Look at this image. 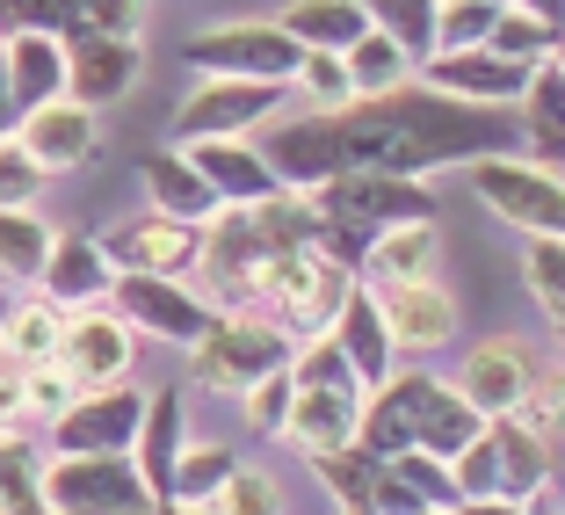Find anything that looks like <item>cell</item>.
<instances>
[{"instance_id": "obj_1", "label": "cell", "mask_w": 565, "mask_h": 515, "mask_svg": "<svg viewBox=\"0 0 565 515\" xmlns=\"http://www.w3.org/2000/svg\"><path fill=\"white\" fill-rule=\"evenodd\" d=\"M262 153L276 160V175L290 189H312L327 175H435V167H465L471 153L508 146L515 124H493V109L457 102L443 87L414 81L384 87V95H349L333 109H305V117H276L262 124Z\"/></svg>"}, {"instance_id": "obj_2", "label": "cell", "mask_w": 565, "mask_h": 515, "mask_svg": "<svg viewBox=\"0 0 565 515\" xmlns=\"http://www.w3.org/2000/svg\"><path fill=\"white\" fill-rule=\"evenodd\" d=\"M319 211V248L341 269H363V248L384 225H406V218H435V189L428 175H377V167H355V175H327V182L305 189Z\"/></svg>"}, {"instance_id": "obj_3", "label": "cell", "mask_w": 565, "mask_h": 515, "mask_svg": "<svg viewBox=\"0 0 565 515\" xmlns=\"http://www.w3.org/2000/svg\"><path fill=\"white\" fill-rule=\"evenodd\" d=\"M363 399L370 385L349 370V356L333 349V334H298V356H290V414H282L276 443L298 450V458H319L333 443H355L363 429Z\"/></svg>"}, {"instance_id": "obj_4", "label": "cell", "mask_w": 565, "mask_h": 515, "mask_svg": "<svg viewBox=\"0 0 565 515\" xmlns=\"http://www.w3.org/2000/svg\"><path fill=\"white\" fill-rule=\"evenodd\" d=\"M349 283H355V269H341L327 248H276L239 276V291L225 305H254V313L282 319L290 334H319Z\"/></svg>"}, {"instance_id": "obj_5", "label": "cell", "mask_w": 565, "mask_h": 515, "mask_svg": "<svg viewBox=\"0 0 565 515\" xmlns=\"http://www.w3.org/2000/svg\"><path fill=\"white\" fill-rule=\"evenodd\" d=\"M298 356V334L282 327V319L254 313V305H217V319L189 341V385L217 399H239L262 370L290 364Z\"/></svg>"}, {"instance_id": "obj_6", "label": "cell", "mask_w": 565, "mask_h": 515, "mask_svg": "<svg viewBox=\"0 0 565 515\" xmlns=\"http://www.w3.org/2000/svg\"><path fill=\"white\" fill-rule=\"evenodd\" d=\"M465 182L500 225H515V233H565V175L530 153H471L465 160Z\"/></svg>"}, {"instance_id": "obj_7", "label": "cell", "mask_w": 565, "mask_h": 515, "mask_svg": "<svg viewBox=\"0 0 565 515\" xmlns=\"http://www.w3.org/2000/svg\"><path fill=\"white\" fill-rule=\"evenodd\" d=\"M44 508H58V515H138V508H152V486L131 465V450H51L44 458Z\"/></svg>"}, {"instance_id": "obj_8", "label": "cell", "mask_w": 565, "mask_h": 515, "mask_svg": "<svg viewBox=\"0 0 565 515\" xmlns=\"http://www.w3.org/2000/svg\"><path fill=\"white\" fill-rule=\"evenodd\" d=\"M102 305H117V313L138 327V341H167V349H189V341L217 319V298L196 276H152V269H117Z\"/></svg>"}, {"instance_id": "obj_9", "label": "cell", "mask_w": 565, "mask_h": 515, "mask_svg": "<svg viewBox=\"0 0 565 515\" xmlns=\"http://www.w3.org/2000/svg\"><path fill=\"white\" fill-rule=\"evenodd\" d=\"M290 109V81H247V73H203L182 102H174V124L182 138H217V132H239L254 138L262 124H276Z\"/></svg>"}, {"instance_id": "obj_10", "label": "cell", "mask_w": 565, "mask_h": 515, "mask_svg": "<svg viewBox=\"0 0 565 515\" xmlns=\"http://www.w3.org/2000/svg\"><path fill=\"white\" fill-rule=\"evenodd\" d=\"M305 59V44L282 30L276 15L268 22H211V30L182 36V66L196 73H247V81H290Z\"/></svg>"}, {"instance_id": "obj_11", "label": "cell", "mask_w": 565, "mask_h": 515, "mask_svg": "<svg viewBox=\"0 0 565 515\" xmlns=\"http://www.w3.org/2000/svg\"><path fill=\"white\" fill-rule=\"evenodd\" d=\"M370 283V276H363ZM377 291V313H384V334H392V349L406 356H435L449 349L457 334H465V313H457V298H449L443 276H406V283H370Z\"/></svg>"}, {"instance_id": "obj_12", "label": "cell", "mask_w": 565, "mask_h": 515, "mask_svg": "<svg viewBox=\"0 0 565 515\" xmlns=\"http://www.w3.org/2000/svg\"><path fill=\"white\" fill-rule=\"evenodd\" d=\"M109 269H152V276H196L203 262V225L189 218H167V211H138V218H117L109 233H95Z\"/></svg>"}, {"instance_id": "obj_13", "label": "cell", "mask_w": 565, "mask_h": 515, "mask_svg": "<svg viewBox=\"0 0 565 515\" xmlns=\"http://www.w3.org/2000/svg\"><path fill=\"white\" fill-rule=\"evenodd\" d=\"M138 414H146V392H138L131 378L81 385V392L66 399V414L44 421V435H51V450H131Z\"/></svg>"}, {"instance_id": "obj_14", "label": "cell", "mask_w": 565, "mask_h": 515, "mask_svg": "<svg viewBox=\"0 0 565 515\" xmlns=\"http://www.w3.org/2000/svg\"><path fill=\"white\" fill-rule=\"evenodd\" d=\"M58 364L73 370V385H117V378H131V364H138V327L117 305H81V313H66Z\"/></svg>"}, {"instance_id": "obj_15", "label": "cell", "mask_w": 565, "mask_h": 515, "mask_svg": "<svg viewBox=\"0 0 565 515\" xmlns=\"http://www.w3.org/2000/svg\"><path fill=\"white\" fill-rule=\"evenodd\" d=\"M414 73H420L428 87H443V95H457V102H479V109H515L522 81H530V66H522V59H500L493 44L428 51Z\"/></svg>"}, {"instance_id": "obj_16", "label": "cell", "mask_w": 565, "mask_h": 515, "mask_svg": "<svg viewBox=\"0 0 565 515\" xmlns=\"http://www.w3.org/2000/svg\"><path fill=\"white\" fill-rule=\"evenodd\" d=\"M146 73L138 59V36H117V30H73L66 36V95L87 102V109H109L124 102Z\"/></svg>"}, {"instance_id": "obj_17", "label": "cell", "mask_w": 565, "mask_h": 515, "mask_svg": "<svg viewBox=\"0 0 565 515\" xmlns=\"http://www.w3.org/2000/svg\"><path fill=\"white\" fill-rule=\"evenodd\" d=\"M530 378H536V349L522 341V334H486V341H471L465 364H457V385H465V399L486 421L515 414L522 392H530Z\"/></svg>"}, {"instance_id": "obj_18", "label": "cell", "mask_w": 565, "mask_h": 515, "mask_svg": "<svg viewBox=\"0 0 565 515\" xmlns=\"http://www.w3.org/2000/svg\"><path fill=\"white\" fill-rule=\"evenodd\" d=\"M15 138L36 153V160H44V175H66V167H87V160H95L102 124H95V109H87V102L51 95V102H36V109H22V117H15Z\"/></svg>"}, {"instance_id": "obj_19", "label": "cell", "mask_w": 565, "mask_h": 515, "mask_svg": "<svg viewBox=\"0 0 565 515\" xmlns=\"http://www.w3.org/2000/svg\"><path fill=\"white\" fill-rule=\"evenodd\" d=\"M182 443H189V414H182V378H174V385H160V392H146V414H138V435H131V465L146 472L152 508H174Z\"/></svg>"}, {"instance_id": "obj_20", "label": "cell", "mask_w": 565, "mask_h": 515, "mask_svg": "<svg viewBox=\"0 0 565 515\" xmlns=\"http://www.w3.org/2000/svg\"><path fill=\"white\" fill-rule=\"evenodd\" d=\"M189 146V160L203 167V182L217 189V203H262V197H276L282 189V175H276V160H268L254 138H239V132H217V138H182Z\"/></svg>"}, {"instance_id": "obj_21", "label": "cell", "mask_w": 565, "mask_h": 515, "mask_svg": "<svg viewBox=\"0 0 565 515\" xmlns=\"http://www.w3.org/2000/svg\"><path fill=\"white\" fill-rule=\"evenodd\" d=\"M515 132H522V153H530V160H544V167L565 175V59L558 51H544L530 66V81H522Z\"/></svg>"}, {"instance_id": "obj_22", "label": "cell", "mask_w": 565, "mask_h": 515, "mask_svg": "<svg viewBox=\"0 0 565 515\" xmlns=\"http://www.w3.org/2000/svg\"><path fill=\"white\" fill-rule=\"evenodd\" d=\"M327 334H333V349L349 356V370H355L363 385L392 378V364H399V349H392V334H384V313H377V291H370L363 276H355L349 291H341V305H333Z\"/></svg>"}, {"instance_id": "obj_23", "label": "cell", "mask_w": 565, "mask_h": 515, "mask_svg": "<svg viewBox=\"0 0 565 515\" xmlns=\"http://www.w3.org/2000/svg\"><path fill=\"white\" fill-rule=\"evenodd\" d=\"M0 73H8V102L22 109H36V102L66 95V36L51 30H8L0 36Z\"/></svg>"}, {"instance_id": "obj_24", "label": "cell", "mask_w": 565, "mask_h": 515, "mask_svg": "<svg viewBox=\"0 0 565 515\" xmlns=\"http://www.w3.org/2000/svg\"><path fill=\"white\" fill-rule=\"evenodd\" d=\"M109 254H102L95 233H58L44 254V276H36V291H44L51 305H66V313H81V305H102L109 298Z\"/></svg>"}, {"instance_id": "obj_25", "label": "cell", "mask_w": 565, "mask_h": 515, "mask_svg": "<svg viewBox=\"0 0 565 515\" xmlns=\"http://www.w3.org/2000/svg\"><path fill=\"white\" fill-rule=\"evenodd\" d=\"M493 458H500V508H530L551 494V435H536L530 421L493 414Z\"/></svg>"}, {"instance_id": "obj_26", "label": "cell", "mask_w": 565, "mask_h": 515, "mask_svg": "<svg viewBox=\"0 0 565 515\" xmlns=\"http://www.w3.org/2000/svg\"><path fill=\"white\" fill-rule=\"evenodd\" d=\"M377 508H465L457 501V480H449V458H435V450H392V458H377Z\"/></svg>"}, {"instance_id": "obj_27", "label": "cell", "mask_w": 565, "mask_h": 515, "mask_svg": "<svg viewBox=\"0 0 565 515\" xmlns=\"http://www.w3.org/2000/svg\"><path fill=\"white\" fill-rule=\"evenodd\" d=\"M138 189H146L152 211L167 218H189V225H203V218L217 211V189L203 182V167L189 160V146H160L138 160Z\"/></svg>"}, {"instance_id": "obj_28", "label": "cell", "mask_w": 565, "mask_h": 515, "mask_svg": "<svg viewBox=\"0 0 565 515\" xmlns=\"http://www.w3.org/2000/svg\"><path fill=\"white\" fill-rule=\"evenodd\" d=\"M435 269H443V233H435V218H406V225H384V233L370 240L355 276L406 283V276H435Z\"/></svg>"}, {"instance_id": "obj_29", "label": "cell", "mask_w": 565, "mask_h": 515, "mask_svg": "<svg viewBox=\"0 0 565 515\" xmlns=\"http://www.w3.org/2000/svg\"><path fill=\"white\" fill-rule=\"evenodd\" d=\"M319 480V494L333 501V508H349V515H377V450L355 435V443H333L319 450V458H305Z\"/></svg>"}, {"instance_id": "obj_30", "label": "cell", "mask_w": 565, "mask_h": 515, "mask_svg": "<svg viewBox=\"0 0 565 515\" xmlns=\"http://www.w3.org/2000/svg\"><path fill=\"white\" fill-rule=\"evenodd\" d=\"M51 240H58V225H44L36 203H0V276L15 283V291H36Z\"/></svg>"}, {"instance_id": "obj_31", "label": "cell", "mask_w": 565, "mask_h": 515, "mask_svg": "<svg viewBox=\"0 0 565 515\" xmlns=\"http://www.w3.org/2000/svg\"><path fill=\"white\" fill-rule=\"evenodd\" d=\"M276 22L298 36L305 51H349L355 36L370 30V8L363 0H290Z\"/></svg>"}, {"instance_id": "obj_32", "label": "cell", "mask_w": 565, "mask_h": 515, "mask_svg": "<svg viewBox=\"0 0 565 515\" xmlns=\"http://www.w3.org/2000/svg\"><path fill=\"white\" fill-rule=\"evenodd\" d=\"M44 458L51 450L36 443L30 429H0V515H30L44 508Z\"/></svg>"}, {"instance_id": "obj_33", "label": "cell", "mask_w": 565, "mask_h": 515, "mask_svg": "<svg viewBox=\"0 0 565 515\" xmlns=\"http://www.w3.org/2000/svg\"><path fill=\"white\" fill-rule=\"evenodd\" d=\"M58 341H66V305H51L44 291H36V298H15V319H8L0 356H15V364H51Z\"/></svg>"}, {"instance_id": "obj_34", "label": "cell", "mask_w": 565, "mask_h": 515, "mask_svg": "<svg viewBox=\"0 0 565 515\" xmlns=\"http://www.w3.org/2000/svg\"><path fill=\"white\" fill-rule=\"evenodd\" d=\"M349 81H355V95H384V87H399V81H414V59H406V44H392V36L370 22L363 36H355L349 51Z\"/></svg>"}, {"instance_id": "obj_35", "label": "cell", "mask_w": 565, "mask_h": 515, "mask_svg": "<svg viewBox=\"0 0 565 515\" xmlns=\"http://www.w3.org/2000/svg\"><path fill=\"white\" fill-rule=\"evenodd\" d=\"M233 465H239L233 443H182V465H174V508H211V494L225 486Z\"/></svg>"}, {"instance_id": "obj_36", "label": "cell", "mask_w": 565, "mask_h": 515, "mask_svg": "<svg viewBox=\"0 0 565 515\" xmlns=\"http://www.w3.org/2000/svg\"><path fill=\"white\" fill-rule=\"evenodd\" d=\"M522 283L544 319H565V233H530L522 248Z\"/></svg>"}, {"instance_id": "obj_37", "label": "cell", "mask_w": 565, "mask_h": 515, "mask_svg": "<svg viewBox=\"0 0 565 515\" xmlns=\"http://www.w3.org/2000/svg\"><path fill=\"white\" fill-rule=\"evenodd\" d=\"M363 8H370V22H377L392 44H406L414 66L435 51V8H443V0H363Z\"/></svg>"}, {"instance_id": "obj_38", "label": "cell", "mask_w": 565, "mask_h": 515, "mask_svg": "<svg viewBox=\"0 0 565 515\" xmlns=\"http://www.w3.org/2000/svg\"><path fill=\"white\" fill-rule=\"evenodd\" d=\"M486 44H493L500 59H522V66H536L544 51H558V30H551V22H536L530 8H515V0H500L493 36H486Z\"/></svg>"}, {"instance_id": "obj_39", "label": "cell", "mask_w": 565, "mask_h": 515, "mask_svg": "<svg viewBox=\"0 0 565 515\" xmlns=\"http://www.w3.org/2000/svg\"><path fill=\"white\" fill-rule=\"evenodd\" d=\"M290 95H305L312 109H333V102H349V95H355L349 59H341V51H305L298 73H290Z\"/></svg>"}, {"instance_id": "obj_40", "label": "cell", "mask_w": 565, "mask_h": 515, "mask_svg": "<svg viewBox=\"0 0 565 515\" xmlns=\"http://www.w3.org/2000/svg\"><path fill=\"white\" fill-rule=\"evenodd\" d=\"M211 508H225V515H276L282 508V486L268 480L262 465H247V458H239V465L225 472V486L211 494Z\"/></svg>"}, {"instance_id": "obj_41", "label": "cell", "mask_w": 565, "mask_h": 515, "mask_svg": "<svg viewBox=\"0 0 565 515\" xmlns=\"http://www.w3.org/2000/svg\"><path fill=\"white\" fill-rule=\"evenodd\" d=\"M282 414H290V364H276V370H262V378L239 392V421H247L254 435H268L276 443V429H282Z\"/></svg>"}, {"instance_id": "obj_42", "label": "cell", "mask_w": 565, "mask_h": 515, "mask_svg": "<svg viewBox=\"0 0 565 515\" xmlns=\"http://www.w3.org/2000/svg\"><path fill=\"white\" fill-rule=\"evenodd\" d=\"M515 421H530L536 435H565V364H536V378H530V392H522V407H515Z\"/></svg>"}, {"instance_id": "obj_43", "label": "cell", "mask_w": 565, "mask_h": 515, "mask_svg": "<svg viewBox=\"0 0 565 515\" xmlns=\"http://www.w3.org/2000/svg\"><path fill=\"white\" fill-rule=\"evenodd\" d=\"M8 30L73 36V30H87V22H81V0H0V36H8Z\"/></svg>"}, {"instance_id": "obj_44", "label": "cell", "mask_w": 565, "mask_h": 515, "mask_svg": "<svg viewBox=\"0 0 565 515\" xmlns=\"http://www.w3.org/2000/svg\"><path fill=\"white\" fill-rule=\"evenodd\" d=\"M81 392L73 385V370L51 356V364H22V407H30V421H51V414H66V399Z\"/></svg>"}, {"instance_id": "obj_45", "label": "cell", "mask_w": 565, "mask_h": 515, "mask_svg": "<svg viewBox=\"0 0 565 515\" xmlns=\"http://www.w3.org/2000/svg\"><path fill=\"white\" fill-rule=\"evenodd\" d=\"M44 182H51L44 160L8 132V138H0V203H36V197H44Z\"/></svg>"}, {"instance_id": "obj_46", "label": "cell", "mask_w": 565, "mask_h": 515, "mask_svg": "<svg viewBox=\"0 0 565 515\" xmlns=\"http://www.w3.org/2000/svg\"><path fill=\"white\" fill-rule=\"evenodd\" d=\"M81 22H87V30L138 36V22H146V0H81Z\"/></svg>"}, {"instance_id": "obj_47", "label": "cell", "mask_w": 565, "mask_h": 515, "mask_svg": "<svg viewBox=\"0 0 565 515\" xmlns=\"http://www.w3.org/2000/svg\"><path fill=\"white\" fill-rule=\"evenodd\" d=\"M15 421H30V407H22V364L0 356V429H15Z\"/></svg>"}, {"instance_id": "obj_48", "label": "cell", "mask_w": 565, "mask_h": 515, "mask_svg": "<svg viewBox=\"0 0 565 515\" xmlns=\"http://www.w3.org/2000/svg\"><path fill=\"white\" fill-rule=\"evenodd\" d=\"M515 8H530L536 22H551V30L565 36V0H515Z\"/></svg>"}, {"instance_id": "obj_49", "label": "cell", "mask_w": 565, "mask_h": 515, "mask_svg": "<svg viewBox=\"0 0 565 515\" xmlns=\"http://www.w3.org/2000/svg\"><path fill=\"white\" fill-rule=\"evenodd\" d=\"M8 319H15V283L0 276V341H8Z\"/></svg>"}, {"instance_id": "obj_50", "label": "cell", "mask_w": 565, "mask_h": 515, "mask_svg": "<svg viewBox=\"0 0 565 515\" xmlns=\"http://www.w3.org/2000/svg\"><path fill=\"white\" fill-rule=\"evenodd\" d=\"M15 132V102H8V73H0V138Z\"/></svg>"}, {"instance_id": "obj_51", "label": "cell", "mask_w": 565, "mask_h": 515, "mask_svg": "<svg viewBox=\"0 0 565 515\" xmlns=\"http://www.w3.org/2000/svg\"><path fill=\"white\" fill-rule=\"evenodd\" d=\"M551 327H558V341H565V319H551Z\"/></svg>"}, {"instance_id": "obj_52", "label": "cell", "mask_w": 565, "mask_h": 515, "mask_svg": "<svg viewBox=\"0 0 565 515\" xmlns=\"http://www.w3.org/2000/svg\"><path fill=\"white\" fill-rule=\"evenodd\" d=\"M558 59H565V36H558Z\"/></svg>"}]
</instances>
